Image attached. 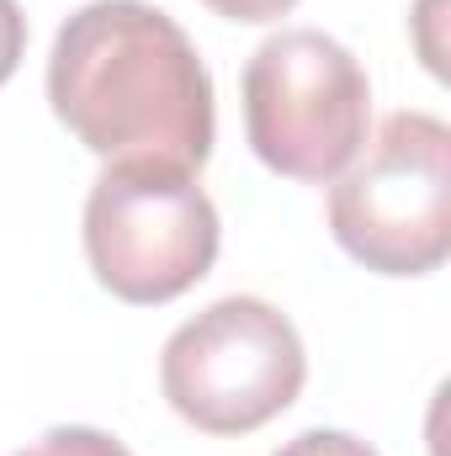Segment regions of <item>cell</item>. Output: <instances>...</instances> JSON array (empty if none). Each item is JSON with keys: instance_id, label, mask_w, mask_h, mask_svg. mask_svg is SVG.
I'll return each mask as SVG.
<instances>
[{"instance_id": "8992f818", "label": "cell", "mask_w": 451, "mask_h": 456, "mask_svg": "<svg viewBox=\"0 0 451 456\" xmlns=\"http://www.w3.org/2000/svg\"><path fill=\"white\" fill-rule=\"evenodd\" d=\"M16 456H133L117 436L96 430V425H53L43 430L32 446H21Z\"/></svg>"}, {"instance_id": "5b68a950", "label": "cell", "mask_w": 451, "mask_h": 456, "mask_svg": "<svg viewBox=\"0 0 451 456\" xmlns=\"http://www.w3.org/2000/svg\"><path fill=\"white\" fill-rule=\"evenodd\" d=\"M335 244L377 276H430L451 255V127L430 112L382 117L372 149L330 191Z\"/></svg>"}, {"instance_id": "52a82bcc", "label": "cell", "mask_w": 451, "mask_h": 456, "mask_svg": "<svg viewBox=\"0 0 451 456\" xmlns=\"http://www.w3.org/2000/svg\"><path fill=\"white\" fill-rule=\"evenodd\" d=\"M271 456H377V452L350 430H303L287 446H276Z\"/></svg>"}, {"instance_id": "3957f363", "label": "cell", "mask_w": 451, "mask_h": 456, "mask_svg": "<svg viewBox=\"0 0 451 456\" xmlns=\"http://www.w3.org/2000/svg\"><path fill=\"white\" fill-rule=\"evenodd\" d=\"M372 80L319 27L271 32L244 64V138L271 175L324 186L361 154Z\"/></svg>"}, {"instance_id": "6da1fadb", "label": "cell", "mask_w": 451, "mask_h": 456, "mask_svg": "<svg viewBox=\"0 0 451 456\" xmlns=\"http://www.w3.org/2000/svg\"><path fill=\"white\" fill-rule=\"evenodd\" d=\"M48 107L102 159L202 170L218 138L213 75L197 43L149 0H91L59 27Z\"/></svg>"}, {"instance_id": "277c9868", "label": "cell", "mask_w": 451, "mask_h": 456, "mask_svg": "<svg viewBox=\"0 0 451 456\" xmlns=\"http://www.w3.org/2000/svg\"><path fill=\"white\" fill-rule=\"evenodd\" d=\"M308 382L298 324L250 292L208 303L160 350L165 403L202 436H250L287 414Z\"/></svg>"}, {"instance_id": "9c48e42d", "label": "cell", "mask_w": 451, "mask_h": 456, "mask_svg": "<svg viewBox=\"0 0 451 456\" xmlns=\"http://www.w3.org/2000/svg\"><path fill=\"white\" fill-rule=\"evenodd\" d=\"M208 11H218L224 21H276L287 16L298 0H202Z\"/></svg>"}, {"instance_id": "ba28073f", "label": "cell", "mask_w": 451, "mask_h": 456, "mask_svg": "<svg viewBox=\"0 0 451 456\" xmlns=\"http://www.w3.org/2000/svg\"><path fill=\"white\" fill-rule=\"evenodd\" d=\"M21 53H27V16L16 0H0V86L21 69Z\"/></svg>"}, {"instance_id": "7a4b0ae2", "label": "cell", "mask_w": 451, "mask_h": 456, "mask_svg": "<svg viewBox=\"0 0 451 456\" xmlns=\"http://www.w3.org/2000/svg\"><path fill=\"white\" fill-rule=\"evenodd\" d=\"M218 244L213 197L170 159H107L86 197V260L117 303H176L213 271Z\"/></svg>"}]
</instances>
